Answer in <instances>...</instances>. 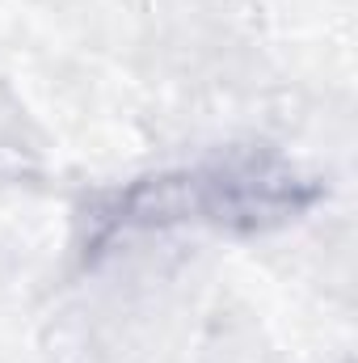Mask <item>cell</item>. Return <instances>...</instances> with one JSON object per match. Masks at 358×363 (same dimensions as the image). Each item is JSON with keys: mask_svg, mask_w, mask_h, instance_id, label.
Masks as SVG:
<instances>
[{"mask_svg": "<svg viewBox=\"0 0 358 363\" xmlns=\"http://www.w3.org/2000/svg\"><path fill=\"white\" fill-rule=\"evenodd\" d=\"M325 186L299 165L245 152L228 161H207L194 169L152 174L110 194L97 211V237L148 233V228H219V233H266L299 220L316 207Z\"/></svg>", "mask_w": 358, "mask_h": 363, "instance_id": "1", "label": "cell"}]
</instances>
